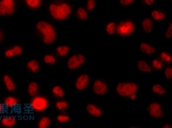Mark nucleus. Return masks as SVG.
Wrapping results in <instances>:
<instances>
[{
  "mask_svg": "<svg viewBox=\"0 0 172 128\" xmlns=\"http://www.w3.org/2000/svg\"><path fill=\"white\" fill-rule=\"evenodd\" d=\"M161 58L162 59H164V60H165L166 62H171V60H172L171 56H169V54H168V53H165V52H163V53H161Z\"/></svg>",
  "mask_w": 172,
  "mask_h": 128,
  "instance_id": "obj_32",
  "label": "nucleus"
},
{
  "mask_svg": "<svg viewBox=\"0 0 172 128\" xmlns=\"http://www.w3.org/2000/svg\"><path fill=\"white\" fill-rule=\"evenodd\" d=\"M26 3L30 7H38L40 5V0H25Z\"/></svg>",
  "mask_w": 172,
  "mask_h": 128,
  "instance_id": "obj_27",
  "label": "nucleus"
},
{
  "mask_svg": "<svg viewBox=\"0 0 172 128\" xmlns=\"http://www.w3.org/2000/svg\"><path fill=\"white\" fill-rule=\"evenodd\" d=\"M38 86L36 82H32L29 83L28 86V92L29 95L31 96H35L37 93V91H38Z\"/></svg>",
  "mask_w": 172,
  "mask_h": 128,
  "instance_id": "obj_19",
  "label": "nucleus"
},
{
  "mask_svg": "<svg viewBox=\"0 0 172 128\" xmlns=\"http://www.w3.org/2000/svg\"><path fill=\"white\" fill-rule=\"evenodd\" d=\"M143 27L146 32L150 33L151 31V28H152V21L148 18L145 19L143 21Z\"/></svg>",
  "mask_w": 172,
  "mask_h": 128,
  "instance_id": "obj_20",
  "label": "nucleus"
},
{
  "mask_svg": "<svg viewBox=\"0 0 172 128\" xmlns=\"http://www.w3.org/2000/svg\"><path fill=\"white\" fill-rule=\"evenodd\" d=\"M89 82V77L86 74H83L80 75L77 79V82H76V87L77 90H83L84 89L86 88L87 85L88 84Z\"/></svg>",
  "mask_w": 172,
  "mask_h": 128,
  "instance_id": "obj_10",
  "label": "nucleus"
},
{
  "mask_svg": "<svg viewBox=\"0 0 172 128\" xmlns=\"http://www.w3.org/2000/svg\"><path fill=\"white\" fill-rule=\"evenodd\" d=\"M37 29L43 33L44 42L47 44H51L56 38V33L52 26L46 21H40L36 26Z\"/></svg>",
  "mask_w": 172,
  "mask_h": 128,
  "instance_id": "obj_1",
  "label": "nucleus"
},
{
  "mask_svg": "<svg viewBox=\"0 0 172 128\" xmlns=\"http://www.w3.org/2000/svg\"><path fill=\"white\" fill-rule=\"evenodd\" d=\"M137 66H138V69L141 71L144 72H151V67L146 63L143 61H138V63H137Z\"/></svg>",
  "mask_w": 172,
  "mask_h": 128,
  "instance_id": "obj_16",
  "label": "nucleus"
},
{
  "mask_svg": "<svg viewBox=\"0 0 172 128\" xmlns=\"http://www.w3.org/2000/svg\"><path fill=\"white\" fill-rule=\"evenodd\" d=\"M10 1H13V0H10Z\"/></svg>",
  "mask_w": 172,
  "mask_h": 128,
  "instance_id": "obj_43",
  "label": "nucleus"
},
{
  "mask_svg": "<svg viewBox=\"0 0 172 128\" xmlns=\"http://www.w3.org/2000/svg\"><path fill=\"white\" fill-rule=\"evenodd\" d=\"M44 62L47 64H55L56 62V59H55V57L52 55H47L44 57Z\"/></svg>",
  "mask_w": 172,
  "mask_h": 128,
  "instance_id": "obj_28",
  "label": "nucleus"
},
{
  "mask_svg": "<svg viewBox=\"0 0 172 128\" xmlns=\"http://www.w3.org/2000/svg\"><path fill=\"white\" fill-rule=\"evenodd\" d=\"M3 109H4L3 105H2V104H0V113L2 112V111H3Z\"/></svg>",
  "mask_w": 172,
  "mask_h": 128,
  "instance_id": "obj_41",
  "label": "nucleus"
},
{
  "mask_svg": "<svg viewBox=\"0 0 172 128\" xmlns=\"http://www.w3.org/2000/svg\"><path fill=\"white\" fill-rule=\"evenodd\" d=\"M149 114L151 116L154 118H161L163 115V112L162 111V108L159 103H153L149 105Z\"/></svg>",
  "mask_w": 172,
  "mask_h": 128,
  "instance_id": "obj_8",
  "label": "nucleus"
},
{
  "mask_svg": "<svg viewBox=\"0 0 172 128\" xmlns=\"http://www.w3.org/2000/svg\"><path fill=\"white\" fill-rule=\"evenodd\" d=\"M57 119L60 122H66L69 121L70 118L68 116H66V115H60V116H57Z\"/></svg>",
  "mask_w": 172,
  "mask_h": 128,
  "instance_id": "obj_31",
  "label": "nucleus"
},
{
  "mask_svg": "<svg viewBox=\"0 0 172 128\" xmlns=\"http://www.w3.org/2000/svg\"><path fill=\"white\" fill-rule=\"evenodd\" d=\"M140 50L142 52L145 53H148V54H151V53H155L156 50L155 48L151 47V46L148 45L147 43H141L140 44Z\"/></svg>",
  "mask_w": 172,
  "mask_h": 128,
  "instance_id": "obj_15",
  "label": "nucleus"
},
{
  "mask_svg": "<svg viewBox=\"0 0 172 128\" xmlns=\"http://www.w3.org/2000/svg\"><path fill=\"white\" fill-rule=\"evenodd\" d=\"M165 75L167 79H171L172 78V69L171 68H166V70H165Z\"/></svg>",
  "mask_w": 172,
  "mask_h": 128,
  "instance_id": "obj_35",
  "label": "nucleus"
},
{
  "mask_svg": "<svg viewBox=\"0 0 172 128\" xmlns=\"http://www.w3.org/2000/svg\"><path fill=\"white\" fill-rule=\"evenodd\" d=\"M135 0H121V4L122 5H127L132 3Z\"/></svg>",
  "mask_w": 172,
  "mask_h": 128,
  "instance_id": "obj_37",
  "label": "nucleus"
},
{
  "mask_svg": "<svg viewBox=\"0 0 172 128\" xmlns=\"http://www.w3.org/2000/svg\"><path fill=\"white\" fill-rule=\"evenodd\" d=\"M130 98H131V100H136V94H131V95H130Z\"/></svg>",
  "mask_w": 172,
  "mask_h": 128,
  "instance_id": "obj_40",
  "label": "nucleus"
},
{
  "mask_svg": "<svg viewBox=\"0 0 172 128\" xmlns=\"http://www.w3.org/2000/svg\"><path fill=\"white\" fill-rule=\"evenodd\" d=\"M14 12V6L13 1L2 0L0 2V16L5 14L10 15Z\"/></svg>",
  "mask_w": 172,
  "mask_h": 128,
  "instance_id": "obj_7",
  "label": "nucleus"
},
{
  "mask_svg": "<svg viewBox=\"0 0 172 128\" xmlns=\"http://www.w3.org/2000/svg\"><path fill=\"white\" fill-rule=\"evenodd\" d=\"M115 27H116V24L112 22V23L108 24V26L106 27V30L110 35H113L115 32Z\"/></svg>",
  "mask_w": 172,
  "mask_h": 128,
  "instance_id": "obj_29",
  "label": "nucleus"
},
{
  "mask_svg": "<svg viewBox=\"0 0 172 128\" xmlns=\"http://www.w3.org/2000/svg\"><path fill=\"white\" fill-rule=\"evenodd\" d=\"M2 124L5 127H12L16 124V119L12 116H5L2 119Z\"/></svg>",
  "mask_w": 172,
  "mask_h": 128,
  "instance_id": "obj_12",
  "label": "nucleus"
},
{
  "mask_svg": "<svg viewBox=\"0 0 172 128\" xmlns=\"http://www.w3.org/2000/svg\"><path fill=\"white\" fill-rule=\"evenodd\" d=\"M144 2H145L147 3V5H152L153 3H154L155 0H144Z\"/></svg>",
  "mask_w": 172,
  "mask_h": 128,
  "instance_id": "obj_38",
  "label": "nucleus"
},
{
  "mask_svg": "<svg viewBox=\"0 0 172 128\" xmlns=\"http://www.w3.org/2000/svg\"><path fill=\"white\" fill-rule=\"evenodd\" d=\"M53 94H54L55 96L59 97H64L65 95L63 90L60 86H55V88L53 89Z\"/></svg>",
  "mask_w": 172,
  "mask_h": 128,
  "instance_id": "obj_25",
  "label": "nucleus"
},
{
  "mask_svg": "<svg viewBox=\"0 0 172 128\" xmlns=\"http://www.w3.org/2000/svg\"><path fill=\"white\" fill-rule=\"evenodd\" d=\"M94 91L96 94L99 95H103L108 92V86L106 83H103L102 81L97 80L94 83Z\"/></svg>",
  "mask_w": 172,
  "mask_h": 128,
  "instance_id": "obj_9",
  "label": "nucleus"
},
{
  "mask_svg": "<svg viewBox=\"0 0 172 128\" xmlns=\"http://www.w3.org/2000/svg\"><path fill=\"white\" fill-rule=\"evenodd\" d=\"M5 104L7 105V106H8L10 108H14L17 105L18 101L16 98H14L13 97H9L5 99Z\"/></svg>",
  "mask_w": 172,
  "mask_h": 128,
  "instance_id": "obj_18",
  "label": "nucleus"
},
{
  "mask_svg": "<svg viewBox=\"0 0 172 128\" xmlns=\"http://www.w3.org/2000/svg\"><path fill=\"white\" fill-rule=\"evenodd\" d=\"M49 10L53 18L59 20L66 19L71 13V7L66 3L60 5H51L49 7Z\"/></svg>",
  "mask_w": 172,
  "mask_h": 128,
  "instance_id": "obj_2",
  "label": "nucleus"
},
{
  "mask_svg": "<svg viewBox=\"0 0 172 128\" xmlns=\"http://www.w3.org/2000/svg\"><path fill=\"white\" fill-rule=\"evenodd\" d=\"M0 37H1V33H0Z\"/></svg>",
  "mask_w": 172,
  "mask_h": 128,
  "instance_id": "obj_42",
  "label": "nucleus"
},
{
  "mask_svg": "<svg viewBox=\"0 0 172 128\" xmlns=\"http://www.w3.org/2000/svg\"><path fill=\"white\" fill-rule=\"evenodd\" d=\"M162 128H172V126L169 124H166V125H162Z\"/></svg>",
  "mask_w": 172,
  "mask_h": 128,
  "instance_id": "obj_39",
  "label": "nucleus"
},
{
  "mask_svg": "<svg viewBox=\"0 0 172 128\" xmlns=\"http://www.w3.org/2000/svg\"><path fill=\"white\" fill-rule=\"evenodd\" d=\"M68 106V103H66V102H58V103H56V108L60 111L67 108Z\"/></svg>",
  "mask_w": 172,
  "mask_h": 128,
  "instance_id": "obj_30",
  "label": "nucleus"
},
{
  "mask_svg": "<svg viewBox=\"0 0 172 128\" xmlns=\"http://www.w3.org/2000/svg\"><path fill=\"white\" fill-rule=\"evenodd\" d=\"M87 111H88L90 114L93 115L96 117H100L101 116V111L97 107H96L94 105H92V104H89V105H87Z\"/></svg>",
  "mask_w": 172,
  "mask_h": 128,
  "instance_id": "obj_11",
  "label": "nucleus"
},
{
  "mask_svg": "<svg viewBox=\"0 0 172 128\" xmlns=\"http://www.w3.org/2000/svg\"><path fill=\"white\" fill-rule=\"evenodd\" d=\"M31 107L37 111H44L47 108L48 101L43 97H36L33 99L31 103Z\"/></svg>",
  "mask_w": 172,
  "mask_h": 128,
  "instance_id": "obj_5",
  "label": "nucleus"
},
{
  "mask_svg": "<svg viewBox=\"0 0 172 128\" xmlns=\"http://www.w3.org/2000/svg\"><path fill=\"white\" fill-rule=\"evenodd\" d=\"M135 26L130 21H122L117 27V32L122 36L130 35L135 31Z\"/></svg>",
  "mask_w": 172,
  "mask_h": 128,
  "instance_id": "obj_4",
  "label": "nucleus"
},
{
  "mask_svg": "<svg viewBox=\"0 0 172 128\" xmlns=\"http://www.w3.org/2000/svg\"><path fill=\"white\" fill-rule=\"evenodd\" d=\"M152 91L155 93L160 94V95H162V94H165L166 93V91L165 90V89L159 84L154 85L152 87Z\"/></svg>",
  "mask_w": 172,
  "mask_h": 128,
  "instance_id": "obj_21",
  "label": "nucleus"
},
{
  "mask_svg": "<svg viewBox=\"0 0 172 128\" xmlns=\"http://www.w3.org/2000/svg\"><path fill=\"white\" fill-rule=\"evenodd\" d=\"M4 82H5V86H6L7 89L9 91L13 92V91L15 90V89H16V86H15L13 82L12 79H11L8 76V75H6L4 76Z\"/></svg>",
  "mask_w": 172,
  "mask_h": 128,
  "instance_id": "obj_14",
  "label": "nucleus"
},
{
  "mask_svg": "<svg viewBox=\"0 0 172 128\" xmlns=\"http://www.w3.org/2000/svg\"><path fill=\"white\" fill-rule=\"evenodd\" d=\"M138 90V86L134 83H119L116 88L118 94L124 97H129L131 94H135Z\"/></svg>",
  "mask_w": 172,
  "mask_h": 128,
  "instance_id": "obj_3",
  "label": "nucleus"
},
{
  "mask_svg": "<svg viewBox=\"0 0 172 128\" xmlns=\"http://www.w3.org/2000/svg\"><path fill=\"white\" fill-rule=\"evenodd\" d=\"M94 7H95V1L94 0H88V6H87L88 10H93Z\"/></svg>",
  "mask_w": 172,
  "mask_h": 128,
  "instance_id": "obj_34",
  "label": "nucleus"
},
{
  "mask_svg": "<svg viewBox=\"0 0 172 128\" xmlns=\"http://www.w3.org/2000/svg\"><path fill=\"white\" fill-rule=\"evenodd\" d=\"M171 35H172V24H171L169 25V29H168L167 31H166L165 36L166 38H171Z\"/></svg>",
  "mask_w": 172,
  "mask_h": 128,
  "instance_id": "obj_36",
  "label": "nucleus"
},
{
  "mask_svg": "<svg viewBox=\"0 0 172 128\" xmlns=\"http://www.w3.org/2000/svg\"><path fill=\"white\" fill-rule=\"evenodd\" d=\"M152 64L154 68H156L157 70H160L162 68V63L159 60H153Z\"/></svg>",
  "mask_w": 172,
  "mask_h": 128,
  "instance_id": "obj_33",
  "label": "nucleus"
},
{
  "mask_svg": "<svg viewBox=\"0 0 172 128\" xmlns=\"http://www.w3.org/2000/svg\"><path fill=\"white\" fill-rule=\"evenodd\" d=\"M57 51L59 54L63 57V56L67 54L68 51H69V48L68 46H60V47L57 48Z\"/></svg>",
  "mask_w": 172,
  "mask_h": 128,
  "instance_id": "obj_26",
  "label": "nucleus"
},
{
  "mask_svg": "<svg viewBox=\"0 0 172 128\" xmlns=\"http://www.w3.org/2000/svg\"><path fill=\"white\" fill-rule=\"evenodd\" d=\"M22 51V49L20 46H15V47L13 48L12 49L7 50L5 52V56L7 57H14V56H17L21 54Z\"/></svg>",
  "mask_w": 172,
  "mask_h": 128,
  "instance_id": "obj_13",
  "label": "nucleus"
},
{
  "mask_svg": "<svg viewBox=\"0 0 172 128\" xmlns=\"http://www.w3.org/2000/svg\"><path fill=\"white\" fill-rule=\"evenodd\" d=\"M151 16L152 17L155 18V20H162L164 19L165 18V14L163 13H162L161 11H159V10H154L151 12Z\"/></svg>",
  "mask_w": 172,
  "mask_h": 128,
  "instance_id": "obj_23",
  "label": "nucleus"
},
{
  "mask_svg": "<svg viewBox=\"0 0 172 128\" xmlns=\"http://www.w3.org/2000/svg\"><path fill=\"white\" fill-rule=\"evenodd\" d=\"M86 62V57L83 55L77 54L71 57L68 62V67L69 69L74 70L79 68Z\"/></svg>",
  "mask_w": 172,
  "mask_h": 128,
  "instance_id": "obj_6",
  "label": "nucleus"
},
{
  "mask_svg": "<svg viewBox=\"0 0 172 128\" xmlns=\"http://www.w3.org/2000/svg\"><path fill=\"white\" fill-rule=\"evenodd\" d=\"M27 67L29 69H30L34 73H37L39 70V64L36 60H32L30 62H28L27 64Z\"/></svg>",
  "mask_w": 172,
  "mask_h": 128,
  "instance_id": "obj_17",
  "label": "nucleus"
},
{
  "mask_svg": "<svg viewBox=\"0 0 172 128\" xmlns=\"http://www.w3.org/2000/svg\"><path fill=\"white\" fill-rule=\"evenodd\" d=\"M51 124V120L48 117H44L41 119L39 124H38V127L39 128H47Z\"/></svg>",
  "mask_w": 172,
  "mask_h": 128,
  "instance_id": "obj_22",
  "label": "nucleus"
},
{
  "mask_svg": "<svg viewBox=\"0 0 172 128\" xmlns=\"http://www.w3.org/2000/svg\"><path fill=\"white\" fill-rule=\"evenodd\" d=\"M77 14H78L79 18L82 20H86L88 17V13H87L86 11L85 10V9L82 8V7H79L78 9V10H77Z\"/></svg>",
  "mask_w": 172,
  "mask_h": 128,
  "instance_id": "obj_24",
  "label": "nucleus"
}]
</instances>
